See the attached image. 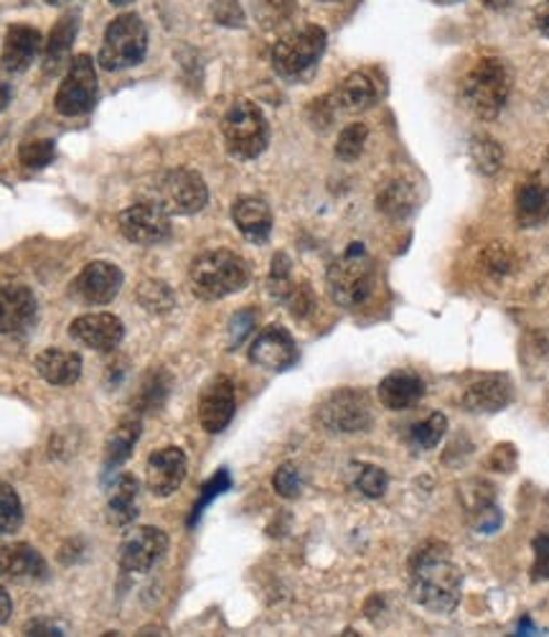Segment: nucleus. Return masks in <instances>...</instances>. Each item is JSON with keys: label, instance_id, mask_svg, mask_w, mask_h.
Returning a JSON list of instances; mask_svg holds the SVG:
<instances>
[{"label": "nucleus", "instance_id": "obj_17", "mask_svg": "<svg viewBox=\"0 0 549 637\" xmlns=\"http://www.w3.org/2000/svg\"><path fill=\"white\" fill-rule=\"evenodd\" d=\"M69 337L74 339V342L89 347V350L112 352V350H118L122 342L125 327L115 314L97 311V314H85V317L74 319L69 325Z\"/></svg>", "mask_w": 549, "mask_h": 637}, {"label": "nucleus", "instance_id": "obj_39", "mask_svg": "<svg viewBox=\"0 0 549 637\" xmlns=\"http://www.w3.org/2000/svg\"><path fill=\"white\" fill-rule=\"evenodd\" d=\"M56 156V144L49 138H33L23 140L19 148V159L26 169H46Z\"/></svg>", "mask_w": 549, "mask_h": 637}, {"label": "nucleus", "instance_id": "obj_23", "mask_svg": "<svg viewBox=\"0 0 549 637\" xmlns=\"http://www.w3.org/2000/svg\"><path fill=\"white\" fill-rule=\"evenodd\" d=\"M377 395L387 411H410L422 401V395H426V383H422L418 372L397 370L381 380Z\"/></svg>", "mask_w": 549, "mask_h": 637}, {"label": "nucleus", "instance_id": "obj_35", "mask_svg": "<svg viewBox=\"0 0 549 637\" xmlns=\"http://www.w3.org/2000/svg\"><path fill=\"white\" fill-rule=\"evenodd\" d=\"M481 268L491 278H504L517 270V253L506 243H491L481 253Z\"/></svg>", "mask_w": 549, "mask_h": 637}, {"label": "nucleus", "instance_id": "obj_9", "mask_svg": "<svg viewBox=\"0 0 549 637\" xmlns=\"http://www.w3.org/2000/svg\"><path fill=\"white\" fill-rule=\"evenodd\" d=\"M99 85H97V70L89 54H77L69 62V70L64 74V82L60 85V93L54 97L56 113L64 118H77V115H87L92 107L97 105Z\"/></svg>", "mask_w": 549, "mask_h": 637}, {"label": "nucleus", "instance_id": "obj_43", "mask_svg": "<svg viewBox=\"0 0 549 637\" xmlns=\"http://www.w3.org/2000/svg\"><path fill=\"white\" fill-rule=\"evenodd\" d=\"M293 278H290V261L286 253H278L272 258V270H270V294L274 299L286 301V296L293 288Z\"/></svg>", "mask_w": 549, "mask_h": 637}, {"label": "nucleus", "instance_id": "obj_36", "mask_svg": "<svg viewBox=\"0 0 549 637\" xmlns=\"http://www.w3.org/2000/svg\"><path fill=\"white\" fill-rule=\"evenodd\" d=\"M23 523V505L19 492L8 482H0V535H11Z\"/></svg>", "mask_w": 549, "mask_h": 637}, {"label": "nucleus", "instance_id": "obj_24", "mask_svg": "<svg viewBox=\"0 0 549 637\" xmlns=\"http://www.w3.org/2000/svg\"><path fill=\"white\" fill-rule=\"evenodd\" d=\"M514 401V385L506 375H486L463 393V408L469 413H498Z\"/></svg>", "mask_w": 549, "mask_h": 637}, {"label": "nucleus", "instance_id": "obj_53", "mask_svg": "<svg viewBox=\"0 0 549 637\" xmlns=\"http://www.w3.org/2000/svg\"><path fill=\"white\" fill-rule=\"evenodd\" d=\"M11 615H13V599L6 586H0V625H6Z\"/></svg>", "mask_w": 549, "mask_h": 637}, {"label": "nucleus", "instance_id": "obj_27", "mask_svg": "<svg viewBox=\"0 0 549 637\" xmlns=\"http://www.w3.org/2000/svg\"><path fill=\"white\" fill-rule=\"evenodd\" d=\"M79 31V15L69 11L64 13L60 21H56V26L52 29V34H49L46 41V49H44V72L46 74H56L60 72L66 60H69L72 54V44H74V36H77Z\"/></svg>", "mask_w": 549, "mask_h": 637}, {"label": "nucleus", "instance_id": "obj_28", "mask_svg": "<svg viewBox=\"0 0 549 637\" xmlns=\"http://www.w3.org/2000/svg\"><path fill=\"white\" fill-rule=\"evenodd\" d=\"M138 492L140 485L132 475H120L110 487L107 498V523L115 528L130 525L138 518Z\"/></svg>", "mask_w": 549, "mask_h": 637}, {"label": "nucleus", "instance_id": "obj_3", "mask_svg": "<svg viewBox=\"0 0 549 637\" xmlns=\"http://www.w3.org/2000/svg\"><path fill=\"white\" fill-rule=\"evenodd\" d=\"M512 72L498 56H484L461 82V100L481 120H494L509 103Z\"/></svg>", "mask_w": 549, "mask_h": 637}, {"label": "nucleus", "instance_id": "obj_10", "mask_svg": "<svg viewBox=\"0 0 549 637\" xmlns=\"http://www.w3.org/2000/svg\"><path fill=\"white\" fill-rule=\"evenodd\" d=\"M155 202L169 214H196L209 204V189L202 173L191 169L165 171L155 187Z\"/></svg>", "mask_w": 549, "mask_h": 637}, {"label": "nucleus", "instance_id": "obj_13", "mask_svg": "<svg viewBox=\"0 0 549 637\" xmlns=\"http://www.w3.org/2000/svg\"><path fill=\"white\" fill-rule=\"evenodd\" d=\"M237 411L235 383L229 378L216 375L204 385L198 395V424L206 434H222L232 424Z\"/></svg>", "mask_w": 549, "mask_h": 637}, {"label": "nucleus", "instance_id": "obj_26", "mask_svg": "<svg viewBox=\"0 0 549 637\" xmlns=\"http://www.w3.org/2000/svg\"><path fill=\"white\" fill-rule=\"evenodd\" d=\"M36 372L49 385L56 387L74 385L82 378V358L72 350L49 347V350H44L36 358Z\"/></svg>", "mask_w": 549, "mask_h": 637}, {"label": "nucleus", "instance_id": "obj_18", "mask_svg": "<svg viewBox=\"0 0 549 637\" xmlns=\"http://www.w3.org/2000/svg\"><path fill=\"white\" fill-rule=\"evenodd\" d=\"M41 46H44V39H41L39 29L26 26V23H13V26H8L6 31L3 52H0V67L8 74L26 72L31 64L39 60Z\"/></svg>", "mask_w": 549, "mask_h": 637}, {"label": "nucleus", "instance_id": "obj_34", "mask_svg": "<svg viewBox=\"0 0 549 637\" xmlns=\"http://www.w3.org/2000/svg\"><path fill=\"white\" fill-rule=\"evenodd\" d=\"M136 296L140 306L151 314H165L176 306V294H173V288L163 284V280H143V284L138 286Z\"/></svg>", "mask_w": 549, "mask_h": 637}, {"label": "nucleus", "instance_id": "obj_51", "mask_svg": "<svg viewBox=\"0 0 549 637\" xmlns=\"http://www.w3.org/2000/svg\"><path fill=\"white\" fill-rule=\"evenodd\" d=\"M535 26L539 34L549 39V0H545V3H539L535 8Z\"/></svg>", "mask_w": 549, "mask_h": 637}, {"label": "nucleus", "instance_id": "obj_47", "mask_svg": "<svg viewBox=\"0 0 549 637\" xmlns=\"http://www.w3.org/2000/svg\"><path fill=\"white\" fill-rule=\"evenodd\" d=\"M255 321H257V314L255 311H239L235 319H232V327H229V344H232V350H237V344H243L245 342V337L252 332V327H255Z\"/></svg>", "mask_w": 549, "mask_h": 637}, {"label": "nucleus", "instance_id": "obj_14", "mask_svg": "<svg viewBox=\"0 0 549 637\" xmlns=\"http://www.w3.org/2000/svg\"><path fill=\"white\" fill-rule=\"evenodd\" d=\"M122 270L110 261H95L72 280V296L89 306L110 304L122 288Z\"/></svg>", "mask_w": 549, "mask_h": 637}, {"label": "nucleus", "instance_id": "obj_15", "mask_svg": "<svg viewBox=\"0 0 549 637\" xmlns=\"http://www.w3.org/2000/svg\"><path fill=\"white\" fill-rule=\"evenodd\" d=\"M189 459L179 446H163L146 461V485L155 498H171L186 479Z\"/></svg>", "mask_w": 549, "mask_h": 637}, {"label": "nucleus", "instance_id": "obj_42", "mask_svg": "<svg viewBox=\"0 0 549 637\" xmlns=\"http://www.w3.org/2000/svg\"><path fill=\"white\" fill-rule=\"evenodd\" d=\"M272 487H274V492L280 495V498H286V500H295L298 495H301L303 490V477H301V469H298L295 465H280L278 471H274V477H272Z\"/></svg>", "mask_w": 549, "mask_h": 637}, {"label": "nucleus", "instance_id": "obj_22", "mask_svg": "<svg viewBox=\"0 0 549 637\" xmlns=\"http://www.w3.org/2000/svg\"><path fill=\"white\" fill-rule=\"evenodd\" d=\"M232 220L239 233H243L249 243L262 245L268 243V237L272 233V210L270 204L262 200V197H239L232 204Z\"/></svg>", "mask_w": 549, "mask_h": 637}, {"label": "nucleus", "instance_id": "obj_49", "mask_svg": "<svg viewBox=\"0 0 549 637\" xmlns=\"http://www.w3.org/2000/svg\"><path fill=\"white\" fill-rule=\"evenodd\" d=\"M514 461H517V452H514V446L502 444V446H496L494 457H491V467L498 471H512Z\"/></svg>", "mask_w": 549, "mask_h": 637}, {"label": "nucleus", "instance_id": "obj_31", "mask_svg": "<svg viewBox=\"0 0 549 637\" xmlns=\"http://www.w3.org/2000/svg\"><path fill=\"white\" fill-rule=\"evenodd\" d=\"M469 153H471L473 167H476L478 173H484V177H496V173L504 167V148L496 138H491V136L473 138L469 146Z\"/></svg>", "mask_w": 549, "mask_h": 637}, {"label": "nucleus", "instance_id": "obj_7", "mask_svg": "<svg viewBox=\"0 0 549 637\" xmlns=\"http://www.w3.org/2000/svg\"><path fill=\"white\" fill-rule=\"evenodd\" d=\"M148 54V29L136 13L118 15L105 31L99 49V67L107 72H122L136 67Z\"/></svg>", "mask_w": 549, "mask_h": 637}, {"label": "nucleus", "instance_id": "obj_30", "mask_svg": "<svg viewBox=\"0 0 549 637\" xmlns=\"http://www.w3.org/2000/svg\"><path fill=\"white\" fill-rule=\"evenodd\" d=\"M140 428H143L140 426V418H125L115 426V432L105 444V469H115L130 459V454L140 438Z\"/></svg>", "mask_w": 549, "mask_h": 637}, {"label": "nucleus", "instance_id": "obj_4", "mask_svg": "<svg viewBox=\"0 0 549 637\" xmlns=\"http://www.w3.org/2000/svg\"><path fill=\"white\" fill-rule=\"evenodd\" d=\"M326 280L331 299L344 309H354L369 299L374 288V261L364 243L348 245L329 266Z\"/></svg>", "mask_w": 549, "mask_h": 637}, {"label": "nucleus", "instance_id": "obj_45", "mask_svg": "<svg viewBox=\"0 0 549 637\" xmlns=\"http://www.w3.org/2000/svg\"><path fill=\"white\" fill-rule=\"evenodd\" d=\"M535 549V566H531V582H545L549 578V533H537L531 541Z\"/></svg>", "mask_w": 549, "mask_h": 637}, {"label": "nucleus", "instance_id": "obj_55", "mask_svg": "<svg viewBox=\"0 0 549 637\" xmlns=\"http://www.w3.org/2000/svg\"><path fill=\"white\" fill-rule=\"evenodd\" d=\"M112 6H128V3H132V0H110Z\"/></svg>", "mask_w": 549, "mask_h": 637}, {"label": "nucleus", "instance_id": "obj_1", "mask_svg": "<svg viewBox=\"0 0 549 637\" xmlns=\"http://www.w3.org/2000/svg\"><path fill=\"white\" fill-rule=\"evenodd\" d=\"M407 584L412 599L435 615H451L461 604L463 574L443 541H426L410 553Z\"/></svg>", "mask_w": 549, "mask_h": 637}, {"label": "nucleus", "instance_id": "obj_41", "mask_svg": "<svg viewBox=\"0 0 549 637\" xmlns=\"http://www.w3.org/2000/svg\"><path fill=\"white\" fill-rule=\"evenodd\" d=\"M229 487H232V477H229V471H227V469H219V471H216V475L209 479V482H206V485L202 487V495H198V500H196V505H194V510H191L189 525H196V520L202 518V512H204L206 505H209V502L216 498V495L227 492Z\"/></svg>", "mask_w": 549, "mask_h": 637}, {"label": "nucleus", "instance_id": "obj_44", "mask_svg": "<svg viewBox=\"0 0 549 637\" xmlns=\"http://www.w3.org/2000/svg\"><path fill=\"white\" fill-rule=\"evenodd\" d=\"M286 304H288V309H290V314H293L295 319H305L308 314L313 311V306H315V296L311 291V286H308V284H295L293 288H290V294L286 296Z\"/></svg>", "mask_w": 549, "mask_h": 637}, {"label": "nucleus", "instance_id": "obj_33", "mask_svg": "<svg viewBox=\"0 0 549 637\" xmlns=\"http://www.w3.org/2000/svg\"><path fill=\"white\" fill-rule=\"evenodd\" d=\"M298 0H252V15L262 29H278L293 19Z\"/></svg>", "mask_w": 549, "mask_h": 637}, {"label": "nucleus", "instance_id": "obj_12", "mask_svg": "<svg viewBox=\"0 0 549 637\" xmlns=\"http://www.w3.org/2000/svg\"><path fill=\"white\" fill-rule=\"evenodd\" d=\"M169 551V535L161 528L140 525L122 538L118 564L125 574H148Z\"/></svg>", "mask_w": 549, "mask_h": 637}, {"label": "nucleus", "instance_id": "obj_6", "mask_svg": "<svg viewBox=\"0 0 549 637\" xmlns=\"http://www.w3.org/2000/svg\"><path fill=\"white\" fill-rule=\"evenodd\" d=\"M326 31L315 23L290 31L272 46V70L290 82L308 77L326 52Z\"/></svg>", "mask_w": 549, "mask_h": 637}, {"label": "nucleus", "instance_id": "obj_37", "mask_svg": "<svg viewBox=\"0 0 549 637\" xmlns=\"http://www.w3.org/2000/svg\"><path fill=\"white\" fill-rule=\"evenodd\" d=\"M352 469H354V487L364 495V498L377 500L387 492L389 477L381 467H377V465H352Z\"/></svg>", "mask_w": 549, "mask_h": 637}, {"label": "nucleus", "instance_id": "obj_20", "mask_svg": "<svg viewBox=\"0 0 549 637\" xmlns=\"http://www.w3.org/2000/svg\"><path fill=\"white\" fill-rule=\"evenodd\" d=\"M39 311V301L26 286L0 288V335L23 332L33 325Z\"/></svg>", "mask_w": 549, "mask_h": 637}, {"label": "nucleus", "instance_id": "obj_21", "mask_svg": "<svg viewBox=\"0 0 549 637\" xmlns=\"http://www.w3.org/2000/svg\"><path fill=\"white\" fill-rule=\"evenodd\" d=\"M381 85L372 72L359 70L352 72L348 77L341 82L331 95V103L336 105V110L344 113H364L379 103Z\"/></svg>", "mask_w": 549, "mask_h": 637}, {"label": "nucleus", "instance_id": "obj_32", "mask_svg": "<svg viewBox=\"0 0 549 637\" xmlns=\"http://www.w3.org/2000/svg\"><path fill=\"white\" fill-rule=\"evenodd\" d=\"M445 432H448V418L443 416V413L435 411L422 421H418L415 426H410V436H407V442H410L412 449L430 452L443 442Z\"/></svg>", "mask_w": 549, "mask_h": 637}, {"label": "nucleus", "instance_id": "obj_8", "mask_svg": "<svg viewBox=\"0 0 549 637\" xmlns=\"http://www.w3.org/2000/svg\"><path fill=\"white\" fill-rule=\"evenodd\" d=\"M315 421L331 434H359L372 426V399L362 387H338L315 408Z\"/></svg>", "mask_w": 549, "mask_h": 637}, {"label": "nucleus", "instance_id": "obj_16", "mask_svg": "<svg viewBox=\"0 0 549 637\" xmlns=\"http://www.w3.org/2000/svg\"><path fill=\"white\" fill-rule=\"evenodd\" d=\"M249 360H252L257 368L272 372L290 370L298 362V347L293 335L280 325L262 329V332L255 337V342L249 344Z\"/></svg>", "mask_w": 549, "mask_h": 637}, {"label": "nucleus", "instance_id": "obj_46", "mask_svg": "<svg viewBox=\"0 0 549 637\" xmlns=\"http://www.w3.org/2000/svg\"><path fill=\"white\" fill-rule=\"evenodd\" d=\"M212 13H214V21L222 23V26H243V21H245L239 0H214Z\"/></svg>", "mask_w": 549, "mask_h": 637}, {"label": "nucleus", "instance_id": "obj_29", "mask_svg": "<svg viewBox=\"0 0 549 637\" xmlns=\"http://www.w3.org/2000/svg\"><path fill=\"white\" fill-rule=\"evenodd\" d=\"M415 204H418V194L415 187L405 179H392L379 189L377 194V210L389 220H405L410 217Z\"/></svg>", "mask_w": 549, "mask_h": 637}, {"label": "nucleus", "instance_id": "obj_48", "mask_svg": "<svg viewBox=\"0 0 549 637\" xmlns=\"http://www.w3.org/2000/svg\"><path fill=\"white\" fill-rule=\"evenodd\" d=\"M334 115H336V105L331 103V95L321 97V100H315L311 105V120L315 128H329L331 120H334Z\"/></svg>", "mask_w": 549, "mask_h": 637}, {"label": "nucleus", "instance_id": "obj_38", "mask_svg": "<svg viewBox=\"0 0 549 637\" xmlns=\"http://www.w3.org/2000/svg\"><path fill=\"white\" fill-rule=\"evenodd\" d=\"M366 138H369V128H366L364 123H352V126H346L344 130H341V136L336 140L338 159L346 161V163L359 159V156L364 153Z\"/></svg>", "mask_w": 549, "mask_h": 637}, {"label": "nucleus", "instance_id": "obj_11", "mask_svg": "<svg viewBox=\"0 0 549 637\" xmlns=\"http://www.w3.org/2000/svg\"><path fill=\"white\" fill-rule=\"evenodd\" d=\"M118 227L136 245H161L171 237V214L155 200L136 202L120 212Z\"/></svg>", "mask_w": 549, "mask_h": 637}, {"label": "nucleus", "instance_id": "obj_5", "mask_svg": "<svg viewBox=\"0 0 549 637\" xmlns=\"http://www.w3.org/2000/svg\"><path fill=\"white\" fill-rule=\"evenodd\" d=\"M222 136L227 151L239 161H252L270 144V126L265 113L249 100H237L224 113Z\"/></svg>", "mask_w": 549, "mask_h": 637}, {"label": "nucleus", "instance_id": "obj_50", "mask_svg": "<svg viewBox=\"0 0 549 637\" xmlns=\"http://www.w3.org/2000/svg\"><path fill=\"white\" fill-rule=\"evenodd\" d=\"M23 635H36V637H56V635H64L56 625H46L41 623V619H33L26 627H23Z\"/></svg>", "mask_w": 549, "mask_h": 637}, {"label": "nucleus", "instance_id": "obj_25", "mask_svg": "<svg viewBox=\"0 0 549 637\" xmlns=\"http://www.w3.org/2000/svg\"><path fill=\"white\" fill-rule=\"evenodd\" d=\"M0 576L11 582H26V578H44L46 561L29 543H11L0 549Z\"/></svg>", "mask_w": 549, "mask_h": 637}, {"label": "nucleus", "instance_id": "obj_57", "mask_svg": "<svg viewBox=\"0 0 549 637\" xmlns=\"http://www.w3.org/2000/svg\"><path fill=\"white\" fill-rule=\"evenodd\" d=\"M323 3H334V0H323Z\"/></svg>", "mask_w": 549, "mask_h": 637}, {"label": "nucleus", "instance_id": "obj_52", "mask_svg": "<svg viewBox=\"0 0 549 637\" xmlns=\"http://www.w3.org/2000/svg\"><path fill=\"white\" fill-rule=\"evenodd\" d=\"M6 74L8 72L0 67V113H3L6 107L11 105V100H13V87H11V82H8Z\"/></svg>", "mask_w": 549, "mask_h": 637}, {"label": "nucleus", "instance_id": "obj_56", "mask_svg": "<svg viewBox=\"0 0 549 637\" xmlns=\"http://www.w3.org/2000/svg\"><path fill=\"white\" fill-rule=\"evenodd\" d=\"M49 6H60V3H64V0H46Z\"/></svg>", "mask_w": 549, "mask_h": 637}, {"label": "nucleus", "instance_id": "obj_40", "mask_svg": "<svg viewBox=\"0 0 549 637\" xmlns=\"http://www.w3.org/2000/svg\"><path fill=\"white\" fill-rule=\"evenodd\" d=\"M169 391H171V375L163 370H153L151 375L146 378L143 387H140L138 393V401L143 408L140 411H148V408H161L163 401L169 399Z\"/></svg>", "mask_w": 549, "mask_h": 637}, {"label": "nucleus", "instance_id": "obj_19", "mask_svg": "<svg viewBox=\"0 0 549 637\" xmlns=\"http://www.w3.org/2000/svg\"><path fill=\"white\" fill-rule=\"evenodd\" d=\"M514 217L521 230L542 227L549 220V184L542 177L524 179L514 197Z\"/></svg>", "mask_w": 549, "mask_h": 637}, {"label": "nucleus", "instance_id": "obj_2", "mask_svg": "<svg viewBox=\"0 0 549 637\" xmlns=\"http://www.w3.org/2000/svg\"><path fill=\"white\" fill-rule=\"evenodd\" d=\"M249 266L243 255L232 251H209L194 258L189 268V284L196 299L219 301L243 291L249 284Z\"/></svg>", "mask_w": 549, "mask_h": 637}, {"label": "nucleus", "instance_id": "obj_54", "mask_svg": "<svg viewBox=\"0 0 549 637\" xmlns=\"http://www.w3.org/2000/svg\"><path fill=\"white\" fill-rule=\"evenodd\" d=\"M514 0H484V6L491 8V11H504V8H509Z\"/></svg>", "mask_w": 549, "mask_h": 637}]
</instances>
